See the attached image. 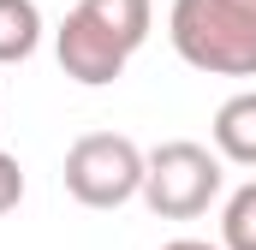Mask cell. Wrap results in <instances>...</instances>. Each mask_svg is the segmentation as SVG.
I'll use <instances>...</instances> for the list:
<instances>
[{
  "mask_svg": "<svg viewBox=\"0 0 256 250\" xmlns=\"http://www.w3.org/2000/svg\"><path fill=\"white\" fill-rule=\"evenodd\" d=\"M173 54L208 78H256V0H173Z\"/></svg>",
  "mask_w": 256,
  "mask_h": 250,
  "instance_id": "cell-1",
  "label": "cell"
},
{
  "mask_svg": "<svg viewBox=\"0 0 256 250\" xmlns=\"http://www.w3.org/2000/svg\"><path fill=\"white\" fill-rule=\"evenodd\" d=\"M226 185V161L220 149L191 143V137H167L143 155V202L161 220H196L208 214V202Z\"/></svg>",
  "mask_w": 256,
  "mask_h": 250,
  "instance_id": "cell-2",
  "label": "cell"
},
{
  "mask_svg": "<svg viewBox=\"0 0 256 250\" xmlns=\"http://www.w3.org/2000/svg\"><path fill=\"white\" fill-rule=\"evenodd\" d=\"M143 155L149 149H137L126 131H84L66 149L60 179L84 208H126L131 196H143Z\"/></svg>",
  "mask_w": 256,
  "mask_h": 250,
  "instance_id": "cell-3",
  "label": "cell"
},
{
  "mask_svg": "<svg viewBox=\"0 0 256 250\" xmlns=\"http://www.w3.org/2000/svg\"><path fill=\"white\" fill-rule=\"evenodd\" d=\"M54 54H60V72L72 84H84V90H102V84H114L120 72L131 66V48L126 36L108 24V18H96L84 0L66 12V24L54 30Z\"/></svg>",
  "mask_w": 256,
  "mask_h": 250,
  "instance_id": "cell-4",
  "label": "cell"
},
{
  "mask_svg": "<svg viewBox=\"0 0 256 250\" xmlns=\"http://www.w3.org/2000/svg\"><path fill=\"white\" fill-rule=\"evenodd\" d=\"M214 149L232 167H256V90H238L214 108Z\"/></svg>",
  "mask_w": 256,
  "mask_h": 250,
  "instance_id": "cell-5",
  "label": "cell"
},
{
  "mask_svg": "<svg viewBox=\"0 0 256 250\" xmlns=\"http://www.w3.org/2000/svg\"><path fill=\"white\" fill-rule=\"evenodd\" d=\"M42 6L36 0H0V66H24L42 48Z\"/></svg>",
  "mask_w": 256,
  "mask_h": 250,
  "instance_id": "cell-6",
  "label": "cell"
},
{
  "mask_svg": "<svg viewBox=\"0 0 256 250\" xmlns=\"http://www.w3.org/2000/svg\"><path fill=\"white\" fill-rule=\"evenodd\" d=\"M220 244L226 250H256V179L226 196V208H220Z\"/></svg>",
  "mask_w": 256,
  "mask_h": 250,
  "instance_id": "cell-7",
  "label": "cell"
},
{
  "mask_svg": "<svg viewBox=\"0 0 256 250\" xmlns=\"http://www.w3.org/2000/svg\"><path fill=\"white\" fill-rule=\"evenodd\" d=\"M18 202H24V167H18V155L0 149V214H12Z\"/></svg>",
  "mask_w": 256,
  "mask_h": 250,
  "instance_id": "cell-8",
  "label": "cell"
},
{
  "mask_svg": "<svg viewBox=\"0 0 256 250\" xmlns=\"http://www.w3.org/2000/svg\"><path fill=\"white\" fill-rule=\"evenodd\" d=\"M161 250H226V244H208V238H167Z\"/></svg>",
  "mask_w": 256,
  "mask_h": 250,
  "instance_id": "cell-9",
  "label": "cell"
}]
</instances>
